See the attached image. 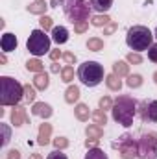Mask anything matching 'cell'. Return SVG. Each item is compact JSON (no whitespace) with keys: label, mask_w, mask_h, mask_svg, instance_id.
I'll use <instances>...</instances> for the list:
<instances>
[{"label":"cell","mask_w":157,"mask_h":159,"mask_svg":"<svg viewBox=\"0 0 157 159\" xmlns=\"http://www.w3.org/2000/svg\"><path fill=\"white\" fill-rule=\"evenodd\" d=\"M74 117H76L79 122H87L89 117H92V113L89 111V106H87V104H76V107H74Z\"/></svg>","instance_id":"cell-17"},{"label":"cell","mask_w":157,"mask_h":159,"mask_svg":"<svg viewBox=\"0 0 157 159\" xmlns=\"http://www.w3.org/2000/svg\"><path fill=\"white\" fill-rule=\"evenodd\" d=\"M85 135H87V139H102L104 137V128L100 124H89L85 128Z\"/></svg>","instance_id":"cell-19"},{"label":"cell","mask_w":157,"mask_h":159,"mask_svg":"<svg viewBox=\"0 0 157 159\" xmlns=\"http://www.w3.org/2000/svg\"><path fill=\"white\" fill-rule=\"evenodd\" d=\"M139 157L157 159V131L142 133V137L139 139Z\"/></svg>","instance_id":"cell-7"},{"label":"cell","mask_w":157,"mask_h":159,"mask_svg":"<svg viewBox=\"0 0 157 159\" xmlns=\"http://www.w3.org/2000/svg\"><path fill=\"white\" fill-rule=\"evenodd\" d=\"M137 111H139L141 119L144 122H157V100H150V102L144 100V102H141Z\"/></svg>","instance_id":"cell-9"},{"label":"cell","mask_w":157,"mask_h":159,"mask_svg":"<svg viewBox=\"0 0 157 159\" xmlns=\"http://www.w3.org/2000/svg\"><path fill=\"white\" fill-rule=\"evenodd\" d=\"M50 43L52 39L46 35L44 30H34L30 34V37L26 41V48L30 50V54H34L35 57H41L44 54H50Z\"/></svg>","instance_id":"cell-6"},{"label":"cell","mask_w":157,"mask_h":159,"mask_svg":"<svg viewBox=\"0 0 157 159\" xmlns=\"http://www.w3.org/2000/svg\"><path fill=\"white\" fill-rule=\"evenodd\" d=\"M154 80H155V83H157V72H155V74H154Z\"/></svg>","instance_id":"cell-46"},{"label":"cell","mask_w":157,"mask_h":159,"mask_svg":"<svg viewBox=\"0 0 157 159\" xmlns=\"http://www.w3.org/2000/svg\"><path fill=\"white\" fill-rule=\"evenodd\" d=\"M113 72L120 78H128L129 76V63L128 61H115L113 63Z\"/></svg>","instance_id":"cell-22"},{"label":"cell","mask_w":157,"mask_h":159,"mask_svg":"<svg viewBox=\"0 0 157 159\" xmlns=\"http://www.w3.org/2000/svg\"><path fill=\"white\" fill-rule=\"evenodd\" d=\"M39 24H41V30H44V32H52L54 30V19L52 17H48V15H43L39 19Z\"/></svg>","instance_id":"cell-30"},{"label":"cell","mask_w":157,"mask_h":159,"mask_svg":"<svg viewBox=\"0 0 157 159\" xmlns=\"http://www.w3.org/2000/svg\"><path fill=\"white\" fill-rule=\"evenodd\" d=\"M59 2H61V4H63V2H69V0H59Z\"/></svg>","instance_id":"cell-48"},{"label":"cell","mask_w":157,"mask_h":159,"mask_svg":"<svg viewBox=\"0 0 157 159\" xmlns=\"http://www.w3.org/2000/svg\"><path fill=\"white\" fill-rule=\"evenodd\" d=\"M63 59L67 65H74L76 63V54L74 52H63Z\"/></svg>","instance_id":"cell-38"},{"label":"cell","mask_w":157,"mask_h":159,"mask_svg":"<svg viewBox=\"0 0 157 159\" xmlns=\"http://www.w3.org/2000/svg\"><path fill=\"white\" fill-rule=\"evenodd\" d=\"M91 2V7L98 13H107L111 7H113V2L115 0H89Z\"/></svg>","instance_id":"cell-16"},{"label":"cell","mask_w":157,"mask_h":159,"mask_svg":"<svg viewBox=\"0 0 157 159\" xmlns=\"http://www.w3.org/2000/svg\"><path fill=\"white\" fill-rule=\"evenodd\" d=\"M92 120H94V124H100V126H102V124H107V115H105V111L100 109V107L94 109V111H92Z\"/></svg>","instance_id":"cell-29"},{"label":"cell","mask_w":157,"mask_h":159,"mask_svg":"<svg viewBox=\"0 0 157 159\" xmlns=\"http://www.w3.org/2000/svg\"><path fill=\"white\" fill-rule=\"evenodd\" d=\"M98 143H100V139H87V141H85V146H87V150L98 148Z\"/></svg>","instance_id":"cell-42"},{"label":"cell","mask_w":157,"mask_h":159,"mask_svg":"<svg viewBox=\"0 0 157 159\" xmlns=\"http://www.w3.org/2000/svg\"><path fill=\"white\" fill-rule=\"evenodd\" d=\"M126 61L131 63V65H141V63H142V56H141L139 52H129V54L126 56Z\"/></svg>","instance_id":"cell-33"},{"label":"cell","mask_w":157,"mask_h":159,"mask_svg":"<svg viewBox=\"0 0 157 159\" xmlns=\"http://www.w3.org/2000/svg\"><path fill=\"white\" fill-rule=\"evenodd\" d=\"M0 46H2V52L4 54H7V52H13V50H17V46H19V41L15 37V34H4L2 35V39H0Z\"/></svg>","instance_id":"cell-12"},{"label":"cell","mask_w":157,"mask_h":159,"mask_svg":"<svg viewBox=\"0 0 157 159\" xmlns=\"http://www.w3.org/2000/svg\"><path fill=\"white\" fill-rule=\"evenodd\" d=\"M63 11L69 17V20L76 24L79 20H89L92 7L89 0H69V2H63Z\"/></svg>","instance_id":"cell-5"},{"label":"cell","mask_w":157,"mask_h":159,"mask_svg":"<svg viewBox=\"0 0 157 159\" xmlns=\"http://www.w3.org/2000/svg\"><path fill=\"white\" fill-rule=\"evenodd\" d=\"M87 48H89L91 52H100V50H104V39H100V37H91V39L87 41Z\"/></svg>","instance_id":"cell-26"},{"label":"cell","mask_w":157,"mask_h":159,"mask_svg":"<svg viewBox=\"0 0 157 159\" xmlns=\"http://www.w3.org/2000/svg\"><path fill=\"white\" fill-rule=\"evenodd\" d=\"M50 72H54V74H57V72H61V70H59V65H57V63H54V65L50 67Z\"/></svg>","instance_id":"cell-44"},{"label":"cell","mask_w":157,"mask_h":159,"mask_svg":"<svg viewBox=\"0 0 157 159\" xmlns=\"http://www.w3.org/2000/svg\"><path fill=\"white\" fill-rule=\"evenodd\" d=\"M26 69L30 70V72H43L44 70V65H43V61H41L39 57H34V59H28L26 61Z\"/></svg>","instance_id":"cell-24"},{"label":"cell","mask_w":157,"mask_h":159,"mask_svg":"<svg viewBox=\"0 0 157 159\" xmlns=\"http://www.w3.org/2000/svg\"><path fill=\"white\" fill-rule=\"evenodd\" d=\"M142 76L141 74H129L128 76V80H126V85L129 87V89H139L141 85H142Z\"/></svg>","instance_id":"cell-27"},{"label":"cell","mask_w":157,"mask_h":159,"mask_svg":"<svg viewBox=\"0 0 157 159\" xmlns=\"http://www.w3.org/2000/svg\"><path fill=\"white\" fill-rule=\"evenodd\" d=\"M50 137H52V124L43 122L39 126V133H37V144L39 146H46L50 143Z\"/></svg>","instance_id":"cell-13"},{"label":"cell","mask_w":157,"mask_h":159,"mask_svg":"<svg viewBox=\"0 0 157 159\" xmlns=\"http://www.w3.org/2000/svg\"><path fill=\"white\" fill-rule=\"evenodd\" d=\"M148 59L152 63H157V43H154L150 48H148Z\"/></svg>","instance_id":"cell-37"},{"label":"cell","mask_w":157,"mask_h":159,"mask_svg":"<svg viewBox=\"0 0 157 159\" xmlns=\"http://www.w3.org/2000/svg\"><path fill=\"white\" fill-rule=\"evenodd\" d=\"M7 159H20V152H19V150H15V148H13V150H9V152H7Z\"/></svg>","instance_id":"cell-43"},{"label":"cell","mask_w":157,"mask_h":159,"mask_svg":"<svg viewBox=\"0 0 157 159\" xmlns=\"http://www.w3.org/2000/svg\"><path fill=\"white\" fill-rule=\"evenodd\" d=\"M46 159H69V157H67V154H63V150H57V148H56L54 152L48 154Z\"/></svg>","instance_id":"cell-39"},{"label":"cell","mask_w":157,"mask_h":159,"mask_svg":"<svg viewBox=\"0 0 157 159\" xmlns=\"http://www.w3.org/2000/svg\"><path fill=\"white\" fill-rule=\"evenodd\" d=\"M105 85H107V89L109 91H120L122 89V80H120V76H117L115 72H111V74H107L105 76Z\"/></svg>","instance_id":"cell-21"},{"label":"cell","mask_w":157,"mask_h":159,"mask_svg":"<svg viewBox=\"0 0 157 159\" xmlns=\"http://www.w3.org/2000/svg\"><path fill=\"white\" fill-rule=\"evenodd\" d=\"M118 150L122 159H135L139 156V143H135V139L129 133H124L118 141Z\"/></svg>","instance_id":"cell-8"},{"label":"cell","mask_w":157,"mask_h":159,"mask_svg":"<svg viewBox=\"0 0 157 159\" xmlns=\"http://www.w3.org/2000/svg\"><path fill=\"white\" fill-rule=\"evenodd\" d=\"M91 24L96 26V28H105L107 24H111V17L105 15V13H100V15H94L91 19Z\"/></svg>","instance_id":"cell-23"},{"label":"cell","mask_w":157,"mask_h":159,"mask_svg":"<svg viewBox=\"0 0 157 159\" xmlns=\"http://www.w3.org/2000/svg\"><path fill=\"white\" fill-rule=\"evenodd\" d=\"M35 87H32V85H24V100L26 102H32V104H35Z\"/></svg>","instance_id":"cell-31"},{"label":"cell","mask_w":157,"mask_h":159,"mask_svg":"<svg viewBox=\"0 0 157 159\" xmlns=\"http://www.w3.org/2000/svg\"><path fill=\"white\" fill-rule=\"evenodd\" d=\"M32 115H35V117H39V119H50L52 115H54V109H52V106L50 104H46V102H35L34 106H32Z\"/></svg>","instance_id":"cell-11"},{"label":"cell","mask_w":157,"mask_h":159,"mask_svg":"<svg viewBox=\"0 0 157 159\" xmlns=\"http://www.w3.org/2000/svg\"><path fill=\"white\" fill-rule=\"evenodd\" d=\"M78 80L85 87H96L105 80V70L98 61H83L78 67Z\"/></svg>","instance_id":"cell-3"},{"label":"cell","mask_w":157,"mask_h":159,"mask_svg":"<svg viewBox=\"0 0 157 159\" xmlns=\"http://www.w3.org/2000/svg\"><path fill=\"white\" fill-rule=\"evenodd\" d=\"M85 159H109V157H107V154L102 148H91L85 154Z\"/></svg>","instance_id":"cell-28"},{"label":"cell","mask_w":157,"mask_h":159,"mask_svg":"<svg viewBox=\"0 0 157 159\" xmlns=\"http://www.w3.org/2000/svg\"><path fill=\"white\" fill-rule=\"evenodd\" d=\"M48 85H50L48 74H46L44 70H43V72H37L35 78H34V87H35L37 91H44V89H48Z\"/></svg>","instance_id":"cell-18"},{"label":"cell","mask_w":157,"mask_h":159,"mask_svg":"<svg viewBox=\"0 0 157 159\" xmlns=\"http://www.w3.org/2000/svg\"><path fill=\"white\" fill-rule=\"evenodd\" d=\"M137 107H139V104L131 96H118L113 104V109H111L113 120L124 128H129L133 124L135 115H137Z\"/></svg>","instance_id":"cell-1"},{"label":"cell","mask_w":157,"mask_h":159,"mask_svg":"<svg viewBox=\"0 0 157 159\" xmlns=\"http://www.w3.org/2000/svg\"><path fill=\"white\" fill-rule=\"evenodd\" d=\"M117 28H118L117 22H111V24H107V26L104 28V35H111V34H113V32H115Z\"/></svg>","instance_id":"cell-40"},{"label":"cell","mask_w":157,"mask_h":159,"mask_svg":"<svg viewBox=\"0 0 157 159\" xmlns=\"http://www.w3.org/2000/svg\"><path fill=\"white\" fill-rule=\"evenodd\" d=\"M28 122V113H26V107L22 106H13V111H11V124L15 128H20Z\"/></svg>","instance_id":"cell-10"},{"label":"cell","mask_w":157,"mask_h":159,"mask_svg":"<svg viewBox=\"0 0 157 159\" xmlns=\"http://www.w3.org/2000/svg\"><path fill=\"white\" fill-rule=\"evenodd\" d=\"M0 129H2V146H6L11 139V129L7 128V124H0Z\"/></svg>","instance_id":"cell-34"},{"label":"cell","mask_w":157,"mask_h":159,"mask_svg":"<svg viewBox=\"0 0 157 159\" xmlns=\"http://www.w3.org/2000/svg\"><path fill=\"white\" fill-rule=\"evenodd\" d=\"M30 159H43L41 154H30Z\"/></svg>","instance_id":"cell-45"},{"label":"cell","mask_w":157,"mask_h":159,"mask_svg":"<svg viewBox=\"0 0 157 159\" xmlns=\"http://www.w3.org/2000/svg\"><path fill=\"white\" fill-rule=\"evenodd\" d=\"M126 44L135 50V52H142V50H148L152 44H154V34L146 28V26H133L128 30V35H126Z\"/></svg>","instance_id":"cell-4"},{"label":"cell","mask_w":157,"mask_h":159,"mask_svg":"<svg viewBox=\"0 0 157 159\" xmlns=\"http://www.w3.org/2000/svg\"><path fill=\"white\" fill-rule=\"evenodd\" d=\"M52 143H54V146H56L57 150H65V148H69V144H70L67 137H56Z\"/></svg>","instance_id":"cell-35"},{"label":"cell","mask_w":157,"mask_h":159,"mask_svg":"<svg viewBox=\"0 0 157 159\" xmlns=\"http://www.w3.org/2000/svg\"><path fill=\"white\" fill-rule=\"evenodd\" d=\"M79 87L78 85H69L67 91H65V102L67 104H76L79 100Z\"/></svg>","instance_id":"cell-20"},{"label":"cell","mask_w":157,"mask_h":159,"mask_svg":"<svg viewBox=\"0 0 157 159\" xmlns=\"http://www.w3.org/2000/svg\"><path fill=\"white\" fill-rule=\"evenodd\" d=\"M69 37H70V34H69V30L65 26H54V30H52V41L54 43L65 44L69 41Z\"/></svg>","instance_id":"cell-14"},{"label":"cell","mask_w":157,"mask_h":159,"mask_svg":"<svg viewBox=\"0 0 157 159\" xmlns=\"http://www.w3.org/2000/svg\"><path fill=\"white\" fill-rule=\"evenodd\" d=\"M154 37H157V28H155V34H154Z\"/></svg>","instance_id":"cell-47"},{"label":"cell","mask_w":157,"mask_h":159,"mask_svg":"<svg viewBox=\"0 0 157 159\" xmlns=\"http://www.w3.org/2000/svg\"><path fill=\"white\" fill-rule=\"evenodd\" d=\"M87 30H89V20H79V22L74 24V32L76 34H85Z\"/></svg>","instance_id":"cell-36"},{"label":"cell","mask_w":157,"mask_h":159,"mask_svg":"<svg viewBox=\"0 0 157 159\" xmlns=\"http://www.w3.org/2000/svg\"><path fill=\"white\" fill-rule=\"evenodd\" d=\"M48 7H50V6H48L44 0H32L26 9H28L32 15H41V17H43V15H46V9H48Z\"/></svg>","instance_id":"cell-15"},{"label":"cell","mask_w":157,"mask_h":159,"mask_svg":"<svg viewBox=\"0 0 157 159\" xmlns=\"http://www.w3.org/2000/svg\"><path fill=\"white\" fill-rule=\"evenodd\" d=\"M61 80L65 83H72L74 81V67L72 65H65L61 69Z\"/></svg>","instance_id":"cell-25"},{"label":"cell","mask_w":157,"mask_h":159,"mask_svg":"<svg viewBox=\"0 0 157 159\" xmlns=\"http://www.w3.org/2000/svg\"><path fill=\"white\" fill-rule=\"evenodd\" d=\"M48 56H50V59H52V61H57L59 57H63V52L57 48V50H50V54H48Z\"/></svg>","instance_id":"cell-41"},{"label":"cell","mask_w":157,"mask_h":159,"mask_svg":"<svg viewBox=\"0 0 157 159\" xmlns=\"http://www.w3.org/2000/svg\"><path fill=\"white\" fill-rule=\"evenodd\" d=\"M113 104H115V100H111V96H102L98 102V107L107 111V109H113Z\"/></svg>","instance_id":"cell-32"},{"label":"cell","mask_w":157,"mask_h":159,"mask_svg":"<svg viewBox=\"0 0 157 159\" xmlns=\"http://www.w3.org/2000/svg\"><path fill=\"white\" fill-rule=\"evenodd\" d=\"M20 100H24V85L11 76H0V104L19 106Z\"/></svg>","instance_id":"cell-2"}]
</instances>
